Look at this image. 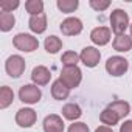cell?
<instances>
[{
	"mask_svg": "<svg viewBox=\"0 0 132 132\" xmlns=\"http://www.w3.org/2000/svg\"><path fill=\"white\" fill-rule=\"evenodd\" d=\"M110 27H112V31L120 36V34H124L126 28L130 27L129 25V16L126 11L123 10H113L112 14H110Z\"/></svg>",
	"mask_w": 132,
	"mask_h": 132,
	"instance_id": "1",
	"label": "cell"
},
{
	"mask_svg": "<svg viewBox=\"0 0 132 132\" xmlns=\"http://www.w3.org/2000/svg\"><path fill=\"white\" fill-rule=\"evenodd\" d=\"M69 89H75L81 84L82 79V73L78 69V65H73V67H64L61 72V78H59Z\"/></svg>",
	"mask_w": 132,
	"mask_h": 132,
	"instance_id": "2",
	"label": "cell"
},
{
	"mask_svg": "<svg viewBox=\"0 0 132 132\" xmlns=\"http://www.w3.org/2000/svg\"><path fill=\"white\" fill-rule=\"evenodd\" d=\"M13 44H14V47H16L17 50L27 51V53H31V51L37 50V47H39V40H37L34 36L27 34V33H19V34H16L14 39H13Z\"/></svg>",
	"mask_w": 132,
	"mask_h": 132,
	"instance_id": "3",
	"label": "cell"
},
{
	"mask_svg": "<svg viewBox=\"0 0 132 132\" xmlns=\"http://www.w3.org/2000/svg\"><path fill=\"white\" fill-rule=\"evenodd\" d=\"M127 69H129V62L121 56H112L106 62V70L112 76H123L127 72Z\"/></svg>",
	"mask_w": 132,
	"mask_h": 132,
	"instance_id": "4",
	"label": "cell"
},
{
	"mask_svg": "<svg viewBox=\"0 0 132 132\" xmlns=\"http://www.w3.org/2000/svg\"><path fill=\"white\" fill-rule=\"evenodd\" d=\"M25 59L19 54H13L6 59V64H5V69H6V73L11 76V78H19L23 75L25 72Z\"/></svg>",
	"mask_w": 132,
	"mask_h": 132,
	"instance_id": "5",
	"label": "cell"
},
{
	"mask_svg": "<svg viewBox=\"0 0 132 132\" xmlns=\"http://www.w3.org/2000/svg\"><path fill=\"white\" fill-rule=\"evenodd\" d=\"M42 96V92L37 86L34 84H25L20 87L19 90V98L22 103H27V104H36Z\"/></svg>",
	"mask_w": 132,
	"mask_h": 132,
	"instance_id": "6",
	"label": "cell"
},
{
	"mask_svg": "<svg viewBox=\"0 0 132 132\" xmlns=\"http://www.w3.org/2000/svg\"><path fill=\"white\" fill-rule=\"evenodd\" d=\"M79 57H81V61H82V64L86 65V67L93 69V67H96V65H98V62L101 59V53L95 47H86L81 51Z\"/></svg>",
	"mask_w": 132,
	"mask_h": 132,
	"instance_id": "7",
	"label": "cell"
},
{
	"mask_svg": "<svg viewBox=\"0 0 132 132\" xmlns=\"http://www.w3.org/2000/svg\"><path fill=\"white\" fill-rule=\"evenodd\" d=\"M37 120V115L33 109H19L17 113H16V123L20 126V127H31Z\"/></svg>",
	"mask_w": 132,
	"mask_h": 132,
	"instance_id": "8",
	"label": "cell"
},
{
	"mask_svg": "<svg viewBox=\"0 0 132 132\" xmlns=\"http://www.w3.org/2000/svg\"><path fill=\"white\" fill-rule=\"evenodd\" d=\"M61 31L65 36H76L82 31V22L78 17H69L61 23Z\"/></svg>",
	"mask_w": 132,
	"mask_h": 132,
	"instance_id": "9",
	"label": "cell"
},
{
	"mask_svg": "<svg viewBox=\"0 0 132 132\" xmlns=\"http://www.w3.org/2000/svg\"><path fill=\"white\" fill-rule=\"evenodd\" d=\"M44 132H64V121L59 115L51 113L44 120Z\"/></svg>",
	"mask_w": 132,
	"mask_h": 132,
	"instance_id": "10",
	"label": "cell"
},
{
	"mask_svg": "<svg viewBox=\"0 0 132 132\" xmlns=\"http://www.w3.org/2000/svg\"><path fill=\"white\" fill-rule=\"evenodd\" d=\"M50 78H51V73L47 67L44 65H37V67L33 69L31 72V79L36 86H45L50 82Z\"/></svg>",
	"mask_w": 132,
	"mask_h": 132,
	"instance_id": "11",
	"label": "cell"
},
{
	"mask_svg": "<svg viewBox=\"0 0 132 132\" xmlns=\"http://www.w3.org/2000/svg\"><path fill=\"white\" fill-rule=\"evenodd\" d=\"M90 39L93 44L96 45H106L109 44L110 40V30L107 27H98V28H93L92 33H90Z\"/></svg>",
	"mask_w": 132,
	"mask_h": 132,
	"instance_id": "12",
	"label": "cell"
},
{
	"mask_svg": "<svg viewBox=\"0 0 132 132\" xmlns=\"http://www.w3.org/2000/svg\"><path fill=\"white\" fill-rule=\"evenodd\" d=\"M70 95V89L65 86L61 79H56L51 86V96L57 101H62V100H67Z\"/></svg>",
	"mask_w": 132,
	"mask_h": 132,
	"instance_id": "13",
	"label": "cell"
},
{
	"mask_svg": "<svg viewBox=\"0 0 132 132\" xmlns=\"http://www.w3.org/2000/svg\"><path fill=\"white\" fill-rule=\"evenodd\" d=\"M28 25H30V30H31V31L40 34V33H44V31L47 30V16H45V14L31 16Z\"/></svg>",
	"mask_w": 132,
	"mask_h": 132,
	"instance_id": "14",
	"label": "cell"
},
{
	"mask_svg": "<svg viewBox=\"0 0 132 132\" xmlns=\"http://www.w3.org/2000/svg\"><path fill=\"white\" fill-rule=\"evenodd\" d=\"M62 115H64L65 120L75 121V120H78V118L82 115V112H81V107H79L78 104L69 103V104H65V106L62 107Z\"/></svg>",
	"mask_w": 132,
	"mask_h": 132,
	"instance_id": "15",
	"label": "cell"
},
{
	"mask_svg": "<svg viewBox=\"0 0 132 132\" xmlns=\"http://www.w3.org/2000/svg\"><path fill=\"white\" fill-rule=\"evenodd\" d=\"M113 50L117 51H129L132 48V37L126 34H120L113 39Z\"/></svg>",
	"mask_w": 132,
	"mask_h": 132,
	"instance_id": "16",
	"label": "cell"
},
{
	"mask_svg": "<svg viewBox=\"0 0 132 132\" xmlns=\"http://www.w3.org/2000/svg\"><path fill=\"white\" fill-rule=\"evenodd\" d=\"M107 107H109L110 110H113L120 118L126 117V115L130 112V106H129V103H126V101H113V103H110Z\"/></svg>",
	"mask_w": 132,
	"mask_h": 132,
	"instance_id": "17",
	"label": "cell"
},
{
	"mask_svg": "<svg viewBox=\"0 0 132 132\" xmlns=\"http://www.w3.org/2000/svg\"><path fill=\"white\" fill-rule=\"evenodd\" d=\"M14 100V92L8 87V86H3L0 89V107L2 109H6Z\"/></svg>",
	"mask_w": 132,
	"mask_h": 132,
	"instance_id": "18",
	"label": "cell"
},
{
	"mask_svg": "<svg viewBox=\"0 0 132 132\" xmlns=\"http://www.w3.org/2000/svg\"><path fill=\"white\" fill-rule=\"evenodd\" d=\"M100 120H101V123H103V124H107V126H115V124L120 121V117H118L113 110H110L109 107H106V109L101 112Z\"/></svg>",
	"mask_w": 132,
	"mask_h": 132,
	"instance_id": "19",
	"label": "cell"
},
{
	"mask_svg": "<svg viewBox=\"0 0 132 132\" xmlns=\"http://www.w3.org/2000/svg\"><path fill=\"white\" fill-rule=\"evenodd\" d=\"M44 45H45V50H47L48 53L54 54V53H57V51L62 48V40H61L59 37H56V36H48V37L45 39Z\"/></svg>",
	"mask_w": 132,
	"mask_h": 132,
	"instance_id": "20",
	"label": "cell"
},
{
	"mask_svg": "<svg viewBox=\"0 0 132 132\" xmlns=\"http://www.w3.org/2000/svg\"><path fill=\"white\" fill-rule=\"evenodd\" d=\"M25 10L31 16L44 14V2L42 0H28V2L25 3Z\"/></svg>",
	"mask_w": 132,
	"mask_h": 132,
	"instance_id": "21",
	"label": "cell"
},
{
	"mask_svg": "<svg viewBox=\"0 0 132 132\" xmlns=\"http://www.w3.org/2000/svg\"><path fill=\"white\" fill-rule=\"evenodd\" d=\"M16 23V19L11 13H2L0 14V30L2 31H10Z\"/></svg>",
	"mask_w": 132,
	"mask_h": 132,
	"instance_id": "22",
	"label": "cell"
},
{
	"mask_svg": "<svg viewBox=\"0 0 132 132\" xmlns=\"http://www.w3.org/2000/svg\"><path fill=\"white\" fill-rule=\"evenodd\" d=\"M57 8L62 11V13H65V14H70V13H73L76 8H78V0H57Z\"/></svg>",
	"mask_w": 132,
	"mask_h": 132,
	"instance_id": "23",
	"label": "cell"
},
{
	"mask_svg": "<svg viewBox=\"0 0 132 132\" xmlns=\"http://www.w3.org/2000/svg\"><path fill=\"white\" fill-rule=\"evenodd\" d=\"M79 59L81 57H79L78 53H75V51H65L62 54V57H61V62L64 64V67H73V65L78 64Z\"/></svg>",
	"mask_w": 132,
	"mask_h": 132,
	"instance_id": "24",
	"label": "cell"
},
{
	"mask_svg": "<svg viewBox=\"0 0 132 132\" xmlns=\"http://www.w3.org/2000/svg\"><path fill=\"white\" fill-rule=\"evenodd\" d=\"M19 6V0H0V8L3 13H11Z\"/></svg>",
	"mask_w": 132,
	"mask_h": 132,
	"instance_id": "25",
	"label": "cell"
},
{
	"mask_svg": "<svg viewBox=\"0 0 132 132\" xmlns=\"http://www.w3.org/2000/svg\"><path fill=\"white\" fill-rule=\"evenodd\" d=\"M109 5H110L109 0H90V6L95 11H104L109 8Z\"/></svg>",
	"mask_w": 132,
	"mask_h": 132,
	"instance_id": "26",
	"label": "cell"
},
{
	"mask_svg": "<svg viewBox=\"0 0 132 132\" xmlns=\"http://www.w3.org/2000/svg\"><path fill=\"white\" fill-rule=\"evenodd\" d=\"M69 132H89V126L86 123H73L70 124Z\"/></svg>",
	"mask_w": 132,
	"mask_h": 132,
	"instance_id": "27",
	"label": "cell"
},
{
	"mask_svg": "<svg viewBox=\"0 0 132 132\" xmlns=\"http://www.w3.org/2000/svg\"><path fill=\"white\" fill-rule=\"evenodd\" d=\"M120 132H132V120H127L121 124Z\"/></svg>",
	"mask_w": 132,
	"mask_h": 132,
	"instance_id": "28",
	"label": "cell"
},
{
	"mask_svg": "<svg viewBox=\"0 0 132 132\" xmlns=\"http://www.w3.org/2000/svg\"><path fill=\"white\" fill-rule=\"evenodd\" d=\"M95 132H113L109 126H100V127H96L95 129Z\"/></svg>",
	"mask_w": 132,
	"mask_h": 132,
	"instance_id": "29",
	"label": "cell"
},
{
	"mask_svg": "<svg viewBox=\"0 0 132 132\" xmlns=\"http://www.w3.org/2000/svg\"><path fill=\"white\" fill-rule=\"evenodd\" d=\"M130 37H132V25H130Z\"/></svg>",
	"mask_w": 132,
	"mask_h": 132,
	"instance_id": "30",
	"label": "cell"
}]
</instances>
